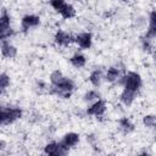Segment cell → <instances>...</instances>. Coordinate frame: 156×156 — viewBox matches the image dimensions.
Returning <instances> with one entry per match:
<instances>
[{"label":"cell","mask_w":156,"mask_h":156,"mask_svg":"<svg viewBox=\"0 0 156 156\" xmlns=\"http://www.w3.org/2000/svg\"><path fill=\"white\" fill-rule=\"evenodd\" d=\"M124 88L127 89H130L133 91H138L141 87V77L136 73V72H128L123 78H122V82Z\"/></svg>","instance_id":"obj_1"},{"label":"cell","mask_w":156,"mask_h":156,"mask_svg":"<svg viewBox=\"0 0 156 156\" xmlns=\"http://www.w3.org/2000/svg\"><path fill=\"white\" fill-rule=\"evenodd\" d=\"M10 24H11L10 16L7 13H2L0 16V40H5L13 34Z\"/></svg>","instance_id":"obj_2"},{"label":"cell","mask_w":156,"mask_h":156,"mask_svg":"<svg viewBox=\"0 0 156 156\" xmlns=\"http://www.w3.org/2000/svg\"><path fill=\"white\" fill-rule=\"evenodd\" d=\"M68 151V147L62 144V143H49L45 145L44 147V152L48 155H52V156H60V155H66Z\"/></svg>","instance_id":"obj_3"},{"label":"cell","mask_w":156,"mask_h":156,"mask_svg":"<svg viewBox=\"0 0 156 156\" xmlns=\"http://www.w3.org/2000/svg\"><path fill=\"white\" fill-rule=\"evenodd\" d=\"M106 111V102L104 100H100L98 99L88 110H87V113L90 115V116H96V117H100L105 113Z\"/></svg>","instance_id":"obj_4"},{"label":"cell","mask_w":156,"mask_h":156,"mask_svg":"<svg viewBox=\"0 0 156 156\" xmlns=\"http://www.w3.org/2000/svg\"><path fill=\"white\" fill-rule=\"evenodd\" d=\"M22 116V110L18 107H5V123L11 124Z\"/></svg>","instance_id":"obj_5"},{"label":"cell","mask_w":156,"mask_h":156,"mask_svg":"<svg viewBox=\"0 0 156 156\" xmlns=\"http://www.w3.org/2000/svg\"><path fill=\"white\" fill-rule=\"evenodd\" d=\"M54 39H55V43L60 46H68L72 41H74V38L69 33L63 30H57Z\"/></svg>","instance_id":"obj_6"},{"label":"cell","mask_w":156,"mask_h":156,"mask_svg":"<svg viewBox=\"0 0 156 156\" xmlns=\"http://www.w3.org/2000/svg\"><path fill=\"white\" fill-rule=\"evenodd\" d=\"M39 23H40V18L38 16H35V15H26L21 20V26H22V28L24 30L39 26Z\"/></svg>","instance_id":"obj_7"},{"label":"cell","mask_w":156,"mask_h":156,"mask_svg":"<svg viewBox=\"0 0 156 156\" xmlns=\"http://www.w3.org/2000/svg\"><path fill=\"white\" fill-rule=\"evenodd\" d=\"M74 41L82 48V49H89L91 46V34L90 33H80L74 38Z\"/></svg>","instance_id":"obj_8"},{"label":"cell","mask_w":156,"mask_h":156,"mask_svg":"<svg viewBox=\"0 0 156 156\" xmlns=\"http://www.w3.org/2000/svg\"><path fill=\"white\" fill-rule=\"evenodd\" d=\"M0 50H1V55L6 58H13L17 55V49L12 44H10L9 41H2Z\"/></svg>","instance_id":"obj_9"},{"label":"cell","mask_w":156,"mask_h":156,"mask_svg":"<svg viewBox=\"0 0 156 156\" xmlns=\"http://www.w3.org/2000/svg\"><path fill=\"white\" fill-rule=\"evenodd\" d=\"M156 35V12L155 11H151L150 13V22H149V28L146 30V35L145 38L146 39H150L152 40Z\"/></svg>","instance_id":"obj_10"},{"label":"cell","mask_w":156,"mask_h":156,"mask_svg":"<svg viewBox=\"0 0 156 156\" xmlns=\"http://www.w3.org/2000/svg\"><path fill=\"white\" fill-rule=\"evenodd\" d=\"M134 98H135V91H133L130 89H127V88L123 89V91L121 93V96H119L121 102L126 106H130L134 101Z\"/></svg>","instance_id":"obj_11"},{"label":"cell","mask_w":156,"mask_h":156,"mask_svg":"<svg viewBox=\"0 0 156 156\" xmlns=\"http://www.w3.org/2000/svg\"><path fill=\"white\" fill-rule=\"evenodd\" d=\"M78 141H79V135L77 134V133H73V132H71V133H67V134H65V136H63V139H62V144H65L67 147H72V146H74V145H77L78 144Z\"/></svg>","instance_id":"obj_12"},{"label":"cell","mask_w":156,"mask_h":156,"mask_svg":"<svg viewBox=\"0 0 156 156\" xmlns=\"http://www.w3.org/2000/svg\"><path fill=\"white\" fill-rule=\"evenodd\" d=\"M69 62H71V65H72L74 68H82V67L85 66L87 58H85V56L82 55V54H76V55H73V56L69 58Z\"/></svg>","instance_id":"obj_13"},{"label":"cell","mask_w":156,"mask_h":156,"mask_svg":"<svg viewBox=\"0 0 156 156\" xmlns=\"http://www.w3.org/2000/svg\"><path fill=\"white\" fill-rule=\"evenodd\" d=\"M58 13L62 16V18H65V20H69V18L74 17V15H76V9H74L71 4H65L63 7L58 11Z\"/></svg>","instance_id":"obj_14"},{"label":"cell","mask_w":156,"mask_h":156,"mask_svg":"<svg viewBox=\"0 0 156 156\" xmlns=\"http://www.w3.org/2000/svg\"><path fill=\"white\" fill-rule=\"evenodd\" d=\"M89 80L90 83L94 85V87H99L101 84V80H102V73L100 69H95L90 73L89 76Z\"/></svg>","instance_id":"obj_15"},{"label":"cell","mask_w":156,"mask_h":156,"mask_svg":"<svg viewBox=\"0 0 156 156\" xmlns=\"http://www.w3.org/2000/svg\"><path fill=\"white\" fill-rule=\"evenodd\" d=\"M118 78H119V69L117 67H110L106 72V80L110 83H113Z\"/></svg>","instance_id":"obj_16"},{"label":"cell","mask_w":156,"mask_h":156,"mask_svg":"<svg viewBox=\"0 0 156 156\" xmlns=\"http://www.w3.org/2000/svg\"><path fill=\"white\" fill-rule=\"evenodd\" d=\"M119 128L124 132V133H130L132 130H134V124L130 122L129 118L123 117L119 119Z\"/></svg>","instance_id":"obj_17"},{"label":"cell","mask_w":156,"mask_h":156,"mask_svg":"<svg viewBox=\"0 0 156 156\" xmlns=\"http://www.w3.org/2000/svg\"><path fill=\"white\" fill-rule=\"evenodd\" d=\"M63 79H65V76H63L62 72L58 71V69L54 71V72L50 74V82H51L52 85H57V84H60Z\"/></svg>","instance_id":"obj_18"},{"label":"cell","mask_w":156,"mask_h":156,"mask_svg":"<svg viewBox=\"0 0 156 156\" xmlns=\"http://www.w3.org/2000/svg\"><path fill=\"white\" fill-rule=\"evenodd\" d=\"M143 123H144L146 127L151 128V127H154V126L156 124V117H155L154 115H146V116L143 118Z\"/></svg>","instance_id":"obj_19"},{"label":"cell","mask_w":156,"mask_h":156,"mask_svg":"<svg viewBox=\"0 0 156 156\" xmlns=\"http://www.w3.org/2000/svg\"><path fill=\"white\" fill-rule=\"evenodd\" d=\"M10 84V77L6 73H0V90L7 88Z\"/></svg>","instance_id":"obj_20"},{"label":"cell","mask_w":156,"mask_h":156,"mask_svg":"<svg viewBox=\"0 0 156 156\" xmlns=\"http://www.w3.org/2000/svg\"><path fill=\"white\" fill-rule=\"evenodd\" d=\"M99 98H100V94L98 91H95V90H89L84 95V100L85 101H91V100H95V99L98 100Z\"/></svg>","instance_id":"obj_21"},{"label":"cell","mask_w":156,"mask_h":156,"mask_svg":"<svg viewBox=\"0 0 156 156\" xmlns=\"http://www.w3.org/2000/svg\"><path fill=\"white\" fill-rule=\"evenodd\" d=\"M65 4H66L65 0H50V5H51V7H52L54 10H56L57 12L63 7Z\"/></svg>","instance_id":"obj_22"},{"label":"cell","mask_w":156,"mask_h":156,"mask_svg":"<svg viewBox=\"0 0 156 156\" xmlns=\"http://www.w3.org/2000/svg\"><path fill=\"white\" fill-rule=\"evenodd\" d=\"M5 123V107L0 106V126Z\"/></svg>","instance_id":"obj_23"},{"label":"cell","mask_w":156,"mask_h":156,"mask_svg":"<svg viewBox=\"0 0 156 156\" xmlns=\"http://www.w3.org/2000/svg\"><path fill=\"white\" fill-rule=\"evenodd\" d=\"M5 145H6V143L1 140V141H0V149H4V147H5Z\"/></svg>","instance_id":"obj_24"},{"label":"cell","mask_w":156,"mask_h":156,"mask_svg":"<svg viewBox=\"0 0 156 156\" xmlns=\"http://www.w3.org/2000/svg\"><path fill=\"white\" fill-rule=\"evenodd\" d=\"M122 1H128V0H122Z\"/></svg>","instance_id":"obj_25"},{"label":"cell","mask_w":156,"mask_h":156,"mask_svg":"<svg viewBox=\"0 0 156 156\" xmlns=\"http://www.w3.org/2000/svg\"><path fill=\"white\" fill-rule=\"evenodd\" d=\"M0 93H1V90H0Z\"/></svg>","instance_id":"obj_26"}]
</instances>
